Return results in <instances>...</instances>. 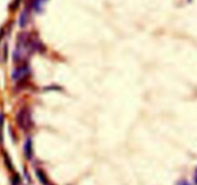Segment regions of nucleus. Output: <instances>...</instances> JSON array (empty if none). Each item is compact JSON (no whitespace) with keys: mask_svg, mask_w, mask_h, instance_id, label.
Instances as JSON below:
<instances>
[{"mask_svg":"<svg viewBox=\"0 0 197 185\" xmlns=\"http://www.w3.org/2000/svg\"><path fill=\"white\" fill-rule=\"evenodd\" d=\"M31 115L27 108H22L17 115V122L20 128L28 129L31 126Z\"/></svg>","mask_w":197,"mask_h":185,"instance_id":"obj_1","label":"nucleus"},{"mask_svg":"<svg viewBox=\"0 0 197 185\" xmlns=\"http://www.w3.org/2000/svg\"><path fill=\"white\" fill-rule=\"evenodd\" d=\"M30 74V68L28 65H20L13 70L12 78L14 81H19L24 79Z\"/></svg>","mask_w":197,"mask_h":185,"instance_id":"obj_2","label":"nucleus"},{"mask_svg":"<svg viewBox=\"0 0 197 185\" xmlns=\"http://www.w3.org/2000/svg\"><path fill=\"white\" fill-rule=\"evenodd\" d=\"M24 153H25V156L30 159L33 155V145H32V141L31 139H27L25 144H24Z\"/></svg>","mask_w":197,"mask_h":185,"instance_id":"obj_3","label":"nucleus"},{"mask_svg":"<svg viewBox=\"0 0 197 185\" xmlns=\"http://www.w3.org/2000/svg\"><path fill=\"white\" fill-rule=\"evenodd\" d=\"M46 2H47V0H34L33 4H32L34 11L35 12H40Z\"/></svg>","mask_w":197,"mask_h":185,"instance_id":"obj_4","label":"nucleus"},{"mask_svg":"<svg viewBox=\"0 0 197 185\" xmlns=\"http://www.w3.org/2000/svg\"><path fill=\"white\" fill-rule=\"evenodd\" d=\"M28 13L24 10L21 14H20V17H19V26L20 27H25V25L27 24V21H28Z\"/></svg>","mask_w":197,"mask_h":185,"instance_id":"obj_5","label":"nucleus"},{"mask_svg":"<svg viewBox=\"0 0 197 185\" xmlns=\"http://www.w3.org/2000/svg\"><path fill=\"white\" fill-rule=\"evenodd\" d=\"M36 174H37V176H38L40 181L42 184H44V185H47V184H48L47 177H46V176L44 175V173H43L42 171H40V170H38V171L36 172Z\"/></svg>","mask_w":197,"mask_h":185,"instance_id":"obj_6","label":"nucleus"},{"mask_svg":"<svg viewBox=\"0 0 197 185\" xmlns=\"http://www.w3.org/2000/svg\"><path fill=\"white\" fill-rule=\"evenodd\" d=\"M4 123V116L3 114H0V142L2 141V128Z\"/></svg>","mask_w":197,"mask_h":185,"instance_id":"obj_7","label":"nucleus"},{"mask_svg":"<svg viewBox=\"0 0 197 185\" xmlns=\"http://www.w3.org/2000/svg\"><path fill=\"white\" fill-rule=\"evenodd\" d=\"M194 181H195V183L197 184V172L195 173V176H194Z\"/></svg>","mask_w":197,"mask_h":185,"instance_id":"obj_8","label":"nucleus"}]
</instances>
